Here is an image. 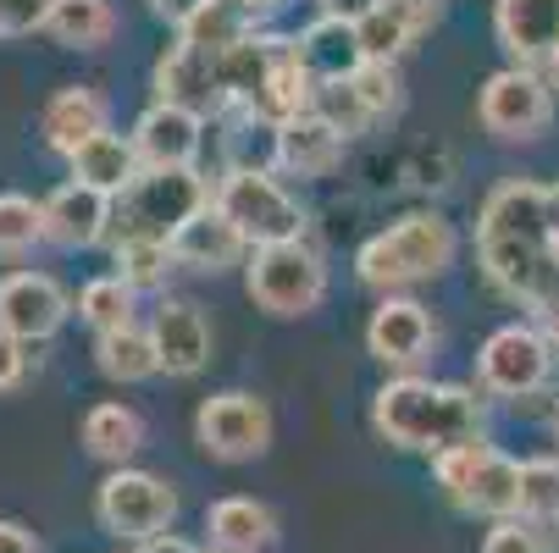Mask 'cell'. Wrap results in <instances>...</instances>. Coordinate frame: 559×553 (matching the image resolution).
Here are the masks:
<instances>
[{"mask_svg":"<svg viewBox=\"0 0 559 553\" xmlns=\"http://www.w3.org/2000/svg\"><path fill=\"white\" fill-rule=\"evenodd\" d=\"M111 128V106H106V95L100 89H90V84H61L50 100H45V111H39V133H45V144L56 149V155H72L84 149L95 133H106Z\"/></svg>","mask_w":559,"mask_h":553,"instance_id":"cell-17","label":"cell"},{"mask_svg":"<svg viewBox=\"0 0 559 553\" xmlns=\"http://www.w3.org/2000/svg\"><path fill=\"white\" fill-rule=\"evenodd\" d=\"M155 100L183 106V111H200V117L227 111V106H222V84H216V56L178 39L162 61H155Z\"/></svg>","mask_w":559,"mask_h":553,"instance_id":"cell-16","label":"cell"},{"mask_svg":"<svg viewBox=\"0 0 559 553\" xmlns=\"http://www.w3.org/2000/svg\"><path fill=\"white\" fill-rule=\"evenodd\" d=\"M0 553H39V537L23 520H0Z\"/></svg>","mask_w":559,"mask_h":553,"instance_id":"cell-45","label":"cell"},{"mask_svg":"<svg viewBox=\"0 0 559 553\" xmlns=\"http://www.w3.org/2000/svg\"><path fill=\"white\" fill-rule=\"evenodd\" d=\"M216 200L200 167H173V172H139L128 194L111 205V244H173L178 232Z\"/></svg>","mask_w":559,"mask_h":553,"instance_id":"cell-4","label":"cell"},{"mask_svg":"<svg viewBox=\"0 0 559 553\" xmlns=\"http://www.w3.org/2000/svg\"><path fill=\"white\" fill-rule=\"evenodd\" d=\"M173 261L189 266V272H227V266H250V239L238 232L216 205H205L178 239H173Z\"/></svg>","mask_w":559,"mask_h":553,"instance_id":"cell-20","label":"cell"},{"mask_svg":"<svg viewBox=\"0 0 559 553\" xmlns=\"http://www.w3.org/2000/svg\"><path fill=\"white\" fill-rule=\"evenodd\" d=\"M366 349H371V360H382L388 371L411 376V371L438 349V322L427 315V304L388 293V299L371 310V322H366Z\"/></svg>","mask_w":559,"mask_h":553,"instance_id":"cell-11","label":"cell"},{"mask_svg":"<svg viewBox=\"0 0 559 553\" xmlns=\"http://www.w3.org/2000/svg\"><path fill=\"white\" fill-rule=\"evenodd\" d=\"M95 365H100V376L133 387V382H150L155 371H162V354H155L150 327H122V333L95 338Z\"/></svg>","mask_w":559,"mask_h":553,"instance_id":"cell-28","label":"cell"},{"mask_svg":"<svg viewBox=\"0 0 559 553\" xmlns=\"http://www.w3.org/2000/svg\"><path fill=\"white\" fill-rule=\"evenodd\" d=\"M543 200H548V232H554V244H559V183H543Z\"/></svg>","mask_w":559,"mask_h":553,"instance_id":"cell-47","label":"cell"},{"mask_svg":"<svg viewBox=\"0 0 559 553\" xmlns=\"http://www.w3.org/2000/svg\"><path fill=\"white\" fill-rule=\"evenodd\" d=\"M45 34L67 50H100L117 34V12H111V0H56Z\"/></svg>","mask_w":559,"mask_h":553,"instance_id":"cell-29","label":"cell"},{"mask_svg":"<svg viewBox=\"0 0 559 553\" xmlns=\"http://www.w3.org/2000/svg\"><path fill=\"white\" fill-rule=\"evenodd\" d=\"M205 537L216 553H266L277 542V515L261 498L233 493V498H216L205 509Z\"/></svg>","mask_w":559,"mask_h":553,"instance_id":"cell-24","label":"cell"},{"mask_svg":"<svg viewBox=\"0 0 559 553\" xmlns=\"http://www.w3.org/2000/svg\"><path fill=\"white\" fill-rule=\"evenodd\" d=\"M316 7H322V17H338V23H366L377 7H382V0H316Z\"/></svg>","mask_w":559,"mask_h":553,"instance_id":"cell-44","label":"cell"},{"mask_svg":"<svg viewBox=\"0 0 559 553\" xmlns=\"http://www.w3.org/2000/svg\"><path fill=\"white\" fill-rule=\"evenodd\" d=\"M355 89H360V100H366L377 117H388V111L399 106V67H393V61H366V67L355 72Z\"/></svg>","mask_w":559,"mask_h":553,"instance_id":"cell-38","label":"cell"},{"mask_svg":"<svg viewBox=\"0 0 559 553\" xmlns=\"http://www.w3.org/2000/svg\"><path fill=\"white\" fill-rule=\"evenodd\" d=\"M476 454H483V443H460V448H443V454H432V477H438V488H443L449 498L465 488V477H471Z\"/></svg>","mask_w":559,"mask_h":553,"instance_id":"cell-39","label":"cell"},{"mask_svg":"<svg viewBox=\"0 0 559 553\" xmlns=\"http://www.w3.org/2000/svg\"><path fill=\"white\" fill-rule=\"evenodd\" d=\"M554 376V338L543 327L510 322L488 333V344L476 349V387L493 399H532Z\"/></svg>","mask_w":559,"mask_h":553,"instance_id":"cell-8","label":"cell"},{"mask_svg":"<svg viewBox=\"0 0 559 553\" xmlns=\"http://www.w3.org/2000/svg\"><path fill=\"white\" fill-rule=\"evenodd\" d=\"M211 205H216L238 232H245L250 250L305 239V211H299V200H294L272 172H222Z\"/></svg>","mask_w":559,"mask_h":553,"instance_id":"cell-7","label":"cell"},{"mask_svg":"<svg viewBox=\"0 0 559 553\" xmlns=\"http://www.w3.org/2000/svg\"><path fill=\"white\" fill-rule=\"evenodd\" d=\"M205 7H211V0H150V12L162 17L167 28H178V34H183V28H189V23H194Z\"/></svg>","mask_w":559,"mask_h":553,"instance_id":"cell-42","label":"cell"},{"mask_svg":"<svg viewBox=\"0 0 559 553\" xmlns=\"http://www.w3.org/2000/svg\"><path fill=\"white\" fill-rule=\"evenodd\" d=\"M483 553H548V537L537 520L510 515V520H493V531L483 537Z\"/></svg>","mask_w":559,"mask_h":553,"instance_id":"cell-37","label":"cell"},{"mask_svg":"<svg viewBox=\"0 0 559 553\" xmlns=\"http://www.w3.org/2000/svg\"><path fill=\"white\" fill-rule=\"evenodd\" d=\"M476 261H483L488 288L504 299L537 310L548 272L559 261V244L548 232V200L543 183L532 178H504L488 189L483 211H476Z\"/></svg>","mask_w":559,"mask_h":553,"instance_id":"cell-1","label":"cell"},{"mask_svg":"<svg viewBox=\"0 0 559 553\" xmlns=\"http://www.w3.org/2000/svg\"><path fill=\"white\" fill-rule=\"evenodd\" d=\"M139 553H200V548H194V542H183V537H173V531H167V537H155V542H144V548H139Z\"/></svg>","mask_w":559,"mask_h":553,"instance_id":"cell-46","label":"cell"},{"mask_svg":"<svg viewBox=\"0 0 559 553\" xmlns=\"http://www.w3.org/2000/svg\"><path fill=\"white\" fill-rule=\"evenodd\" d=\"M537 322H543V333H548V338H554V349H559V261H554L548 288H543V299H537Z\"/></svg>","mask_w":559,"mask_h":553,"instance_id":"cell-43","label":"cell"},{"mask_svg":"<svg viewBox=\"0 0 559 553\" xmlns=\"http://www.w3.org/2000/svg\"><path fill=\"white\" fill-rule=\"evenodd\" d=\"M454 255H460L454 221L438 216V211H411V216L388 221L382 232H371V239L355 250V277L388 299L393 288L443 277L454 266Z\"/></svg>","mask_w":559,"mask_h":553,"instance_id":"cell-3","label":"cell"},{"mask_svg":"<svg viewBox=\"0 0 559 553\" xmlns=\"http://www.w3.org/2000/svg\"><path fill=\"white\" fill-rule=\"evenodd\" d=\"M0 39H7V0H0Z\"/></svg>","mask_w":559,"mask_h":553,"instance_id":"cell-50","label":"cell"},{"mask_svg":"<svg viewBox=\"0 0 559 553\" xmlns=\"http://www.w3.org/2000/svg\"><path fill=\"white\" fill-rule=\"evenodd\" d=\"M310 111L322 117L333 133H344V139H355V133H366V128L377 122V111H371V106L360 100V89H355V77H349V84H316Z\"/></svg>","mask_w":559,"mask_h":553,"instance_id":"cell-35","label":"cell"},{"mask_svg":"<svg viewBox=\"0 0 559 553\" xmlns=\"http://www.w3.org/2000/svg\"><path fill=\"white\" fill-rule=\"evenodd\" d=\"M78 315L100 333H122V327H139V293L111 272V277H95L84 282V293H78Z\"/></svg>","mask_w":559,"mask_h":553,"instance_id":"cell-30","label":"cell"},{"mask_svg":"<svg viewBox=\"0 0 559 553\" xmlns=\"http://www.w3.org/2000/svg\"><path fill=\"white\" fill-rule=\"evenodd\" d=\"M227 172H277V128L233 111L227 128Z\"/></svg>","mask_w":559,"mask_h":553,"instance_id":"cell-32","label":"cell"},{"mask_svg":"<svg viewBox=\"0 0 559 553\" xmlns=\"http://www.w3.org/2000/svg\"><path fill=\"white\" fill-rule=\"evenodd\" d=\"M554 77H559V56H554Z\"/></svg>","mask_w":559,"mask_h":553,"instance_id":"cell-51","label":"cell"},{"mask_svg":"<svg viewBox=\"0 0 559 553\" xmlns=\"http://www.w3.org/2000/svg\"><path fill=\"white\" fill-rule=\"evenodd\" d=\"M454 509L488 515V520L521 515V459H510V454H499L493 443H483V454H476L465 488L454 493Z\"/></svg>","mask_w":559,"mask_h":553,"instance_id":"cell-21","label":"cell"},{"mask_svg":"<svg viewBox=\"0 0 559 553\" xmlns=\"http://www.w3.org/2000/svg\"><path fill=\"white\" fill-rule=\"evenodd\" d=\"M548 426H554V437H559V399H554V410H548Z\"/></svg>","mask_w":559,"mask_h":553,"instance_id":"cell-49","label":"cell"},{"mask_svg":"<svg viewBox=\"0 0 559 553\" xmlns=\"http://www.w3.org/2000/svg\"><path fill=\"white\" fill-rule=\"evenodd\" d=\"M111 194H100V189H90V183H61V189H50V200H45V232H50V244H61V250H90V244H100L106 232H111Z\"/></svg>","mask_w":559,"mask_h":553,"instance_id":"cell-18","label":"cell"},{"mask_svg":"<svg viewBox=\"0 0 559 553\" xmlns=\"http://www.w3.org/2000/svg\"><path fill=\"white\" fill-rule=\"evenodd\" d=\"M78 437H84V448H90L100 465L122 470V465L144 448V416H139L133 405H122V399H106V405H95V410L84 416Z\"/></svg>","mask_w":559,"mask_h":553,"instance_id":"cell-27","label":"cell"},{"mask_svg":"<svg viewBox=\"0 0 559 553\" xmlns=\"http://www.w3.org/2000/svg\"><path fill=\"white\" fill-rule=\"evenodd\" d=\"M111 266H117V277H122L133 293H150V288L167 282V272H173L178 261H173V244H144V239H133V244H111Z\"/></svg>","mask_w":559,"mask_h":553,"instance_id":"cell-34","label":"cell"},{"mask_svg":"<svg viewBox=\"0 0 559 553\" xmlns=\"http://www.w3.org/2000/svg\"><path fill=\"white\" fill-rule=\"evenodd\" d=\"M56 0H7V34H39L50 28Z\"/></svg>","mask_w":559,"mask_h":553,"instance_id":"cell-40","label":"cell"},{"mask_svg":"<svg viewBox=\"0 0 559 553\" xmlns=\"http://www.w3.org/2000/svg\"><path fill=\"white\" fill-rule=\"evenodd\" d=\"M95 520H100V531L144 548V542L173 531V520H178V488L167 477H155V470H139V465L106 470V482L95 488Z\"/></svg>","mask_w":559,"mask_h":553,"instance_id":"cell-5","label":"cell"},{"mask_svg":"<svg viewBox=\"0 0 559 553\" xmlns=\"http://www.w3.org/2000/svg\"><path fill=\"white\" fill-rule=\"evenodd\" d=\"M45 239H50L45 232V200L0 194V255H28Z\"/></svg>","mask_w":559,"mask_h":553,"instance_id":"cell-33","label":"cell"},{"mask_svg":"<svg viewBox=\"0 0 559 553\" xmlns=\"http://www.w3.org/2000/svg\"><path fill=\"white\" fill-rule=\"evenodd\" d=\"M67 315H72V299L50 272H7L0 277V333H12L23 344H45L61 333Z\"/></svg>","mask_w":559,"mask_h":553,"instance_id":"cell-12","label":"cell"},{"mask_svg":"<svg viewBox=\"0 0 559 553\" xmlns=\"http://www.w3.org/2000/svg\"><path fill=\"white\" fill-rule=\"evenodd\" d=\"M483 399L476 387L432 382V376H393L371 399V426L382 443L411 448V454H443L460 443H483Z\"/></svg>","mask_w":559,"mask_h":553,"instance_id":"cell-2","label":"cell"},{"mask_svg":"<svg viewBox=\"0 0 559 553\" xmlns=\"http://www.w3.org/2000/svg\"><path fill=\"white\" fill-rule=\"evenodd\" d=\"M294 39H299V61H305V72L316 77V84H349V77L371 61L366 45H360V28L338 23V17H316Z\"/></svg>","mask_w":559,"mask_h":553,"instance_id":"cell-22","label":"cell"},{"mask_svg":"<svg viewBox=\"0 0 559 553\" xmlns=\"http://www.w3.org/2000/svg\"><path fill=\"white\" fill-rule=\"evenodd\" d=\"M23 376H28V344L12 338V333H0V393H12Z\"/></svg>","mask_w":559,"mask_h":553,"instance_id":"cell-41","label":"cell"},{"mask_svg":"<svg viewBox=\"0 0 559 553\" xmlns=\"http://www.w3.org/2000/svg\"><path fill=\"white\" fill-rule=\"evenodd\" d=\"M283 45H288V34L255 28L250 39H238L233 50L216 56V84H222V106H227V111H255V100H261V89H266V77H272Z\"/></svg>","mask_w":559,"mask_h":553,"instance_id":"cell-19","label":"cell"},{"mask_svg":"<svg viewBox=\"0 0 559 553\" xmlns=\"http://www.w3.org/2000/svg\"><path fill=\"white\" fill-rule=\"evenodd\" d=\"M521 515L559 526V459H521Z\"/></svg>","mask_w":559,"mask_h":553,"instance_id":"cell-36","label":"cell"},{"mask_svg":"<svg viewBox=\"0 0 559 553\" xmlns=\"http://www.w3.org/2000/svg\"><path fill=\"white\" fill-rule=\"evenodd\" d=\"M493 34L515 67H554L559 56V0H493Z\"/></svg>","mask_w":559,"mask_h":553,"instance_id":"cell-15","label":"cell"},{"mask_svg":"<svg viewBox=\"0 0 559 553\" xmlns=\"http://www.w3.org/2000/svg\"><path fill=\"white\" fill-rule=\"evenodd\" d=\"M133 149H139V161L144 172H173V167H194V155L205 144V117L200 111H183V106H167V100H155L139 111L133 122Z\"/></svg>","mask_w":559,"mask_h":553,"instance_id":"cell-13","label":"cell"},{"mask_svg":"<svg viewBox=\"0 0 559 553\" xmlns=\"http://www.w3.org/2000/svg\"><path fill=\"white\" fill-rule=\"evenodd\" d=\"M255 34V17L238 7V0H211V7L178 34L183 45H200V50H211V56H222V50H233L238 39H250Z\"/></svg>","mask_w":559,"mask_h":553,"instance_id":"cell-31","label":"cell"},{"mask_svg":"<svg viewBox=\"0 0 559 553\" xmlns=\"http://www.w3.org/2000/svg\"><path fill=\"white\" fill-rule=\"evenodd\" d=\"M476 122H483L493 139H504V144L537 139L554 122V89H548V77L532 72V67L493 72L488 84H483V95H476Z\"/></svg>","mask_w":559,"mask_h":553,"instance_id":"cell-10","label":"cell"},{"mask_svg":"<svg viewBox=\"0 0 559 553\" xmlns=\"http://www.w3.org/2000/svg\"><path fill=\"white\" fill-rule=\"evenodd\" d=\"M438 23V0H382V7L360 23V45L371 61H399L421 28Z\"/></svg>","mask_w":559,"mask_h":553,"instance_id":"cell-25","label":"cell"},{"mask_svg":"<svg viewBox=\"0 0 559 553\" xmlns=\"http://www.w3.org/2000/svg\"><path fill=\"white\" fill-rule=\"evenodd\" d=\"M194 443L222 459V465H245V459H261L272 448V410L266 399L245 387H227V393H211V399L194 410Z\"/></svg>","mask_w":559,"mask_h":553,"instance_id":"cell-9","label":"cell"},{"mask_svg":"<svg viewBox=\"0 0 559 553\" xmlns=\"http://www.w3.org/2000/svg\"><path fill=\"white\" fill-rule=\"evenodd\" d=\"M344 144H349L344 133H333L316 111H305V117L277 128V172H288V178H328L344 161Z\"/></svg>","mask_w":559,"mask_h":553,"instance_id":"cell-23","label":"cell"},{"mask_svg":"<svg viewBox=\"0 0 559 553\" xmlns=\"http://www.w3.org/2000/svg\"><path fill=\"white\" fill-rule=\"evenodd\" d=\"M150 338L167 376H200L211 365V322L189 299H162L150 310Z\"/></svg>","mask_w":559,"mask_h":553,"instance_id":"cell-14","label":"cell"},{"mask_svg":"<svg viewBox=\"0 0 559 553\" xmlns=\"http://www.w3.org/2000/svg\"><path fill=\"white\" fill-rule=\"evenodd\" d=\"M250 17H266V12H277V7H288V0H238Z\"/></svg>","mask_w":559,"mask_h":553,"instance_id":"cell-48","label":"cell"},{"mask_svg":"<svg viewBox=\"0 0 559 553\" xmlns=\"http://www.w3.org/2000/svg\"><path fill=\"white\" fill-rule=\"evenodd\" d=\"M72 183H90V189H100V194H128V183L144 172V161H139V149H133V139L128 133H95L84 149L72 155Z\"/></svg>","mask_w":559,"mask_h":553,"instance_id":"cell-26","label":"cell"},{"mask_svg":"<svg viewBox=\"0 0 559 553\" xmlns=\"http://www.w3.org/2000/svg\"><path fill=\"white\" fill-rule=\"evenodd\" d=\"M245 288L250 299L266 310V315H310L316 304L328 299V261L316 244L294 239V244H266V250H250V266H245Z\"/></svg>","mask_w":559,"mask_h":553,"instance_id":"cell-6","label":"cell"}]
</instances>
